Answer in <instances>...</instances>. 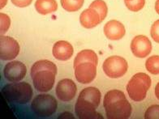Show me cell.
<instances>
[{"label":"cell","instance_id":"cell-1","mask_svg":"<svg viewBox=\"0 0 159 119\" xmlns=\"http://www.w3.org/2000/svg\"><path fill=\"white\" fill-rule=\"evenodd\" d=\"M58 72L56 65L49 60L36 62L30 71L34 88L38 92H46L52 89Z\"/></svg>","mask_w":159,"mask_h":119},{"label":"cell","instance_id":"cell-2","mask_svg":"<svg viewBox=\"0 0 159 119\" xmlns=\"http://www.w3.org/2000/svg\"><path fill=\"white\" fill-rule=\"evenodd\" d=\"M103 106L107 118H128L132 113V105L126 99L125 94L117 89L111 90L106 93Z\"/></svg>","mask_w":159,"mask_h":119},{"label":"cell","instance_id":"cell-3","mask_svg":"<svg viewBox=\"0 0 159 119\" xmlns=\"http://www.w3.org/2000/svg\"><path fill=\"white\" fill-rule=\"evenodd\" d=\"M2 96L9 103L18 104H27L33 97V89L26 82H14L2 88Z\"/></svg>","mask_w":159,"mask_h":119},{"label":"cell","instance_id":"cell-4","mask_svg":"<svg viewBox=\"0 0 159 119\" xmlns=\"http://www.w3.org/2000/svg\"><path fill=\"white\" fill-rule=\"evenodd\" d=\"M151 86V79L143 72L135 74L127 84L128 96L134 101H141L146 97L148 90Z\"/></svg>","mask_w":159,"mask_h":119},{"label":"cell","instance_id":"cell-5","mask_svg":"<svg viewBox=\"0 0 159 119\" xmlns=\"http://www.w3.org/2000/svg\"><path fill=\"white\" fill-rule=\"evenodd\" d=\"M58 103L51 95L40 94L33 100L31 109L38 117H48L56 112Z\"/></svg>","mask_w":159,"mask_h":119},{"label":"cell","instance_id":"cell-6","mask_svg":"<svg viewBox=\"0 0 159 119\" xmlns=\"http://www.w3.org/2000/svg\"><path fill=\"white\" fill-rule=\"evenodd\" d=\"M102 69L109 78L118 79L124 76L128 71V64L122 57L111 56L104 61Z\"/></svg>","mask_w":159,"mask_h":119},{"label":"cell","instance_id":"cell-7","mask_svg":"<svg viewBox=\"0 0 159 119\" xmlns=\"http://www.w3.org/2000/svg\"><path fill=\"white\" fill-rule=\"evenodd\" d=\"M20 53V45L14 38L8 36L0 37V57L4 61L16 59Z\"/></svg>","mask_w":159,"mask_h":119},{"label":"cell","instance_id":"cell-8","mask_svg":"<svg viewBox=\"0 0 159 119\" xmlns=\"http://www.w3.org/2000/svg\"><path fill=\"white\" fill-rule=\"evenodd\" d=\"M97 66L95 63L86 62L74 67L75 79L83 84H89L94 80L97 75Z\"/></svg>","mask_w":159,"mask_h":119},{"label":"cell","instance_id":"cell-9","mask_svg":"<svg viewBox=\"0 0 159 119\" xmlns=\"http://www.w3.org/2000/svg\"><path fill=\"white\" fill-rule=\"evenodd\" d=\"M27 73L25 65L19 61H12L7 63L3 70L5 79L10 82H19L24 79Z\"/></svg>","mask_w":159,"mask_h":119},{"label":"cell","instance_id":"cell-10","mask_svg":"<svg viewBox=\"0 0 159 119\" xmlns=\"http://www.w3.org/2000/svg\"><path fill=\"white\" fill-rule=\"evenodd\" d=\"M96 107L93 103L83 99L77 98L75 105V114L80 119L103 118L100 113L96 111Z\"/></svg>","mask_w":159,"mask_h":119},{"label":"cell","instance_id":"cell-11","mask_svg":"<svg viewBox=\"0 0 159 119\" xmlns=\"http://www.w3.org/2000/svg\"><path fill=\"white\" fill-rule=\"evenodd\" d=\"M131 50L136 58L144 59L150 54L152 44L149 39L144 35L135 37L131 42Z\"/></svg>","mask_w":159,"mask_h":119},{"label":"cell","instance_id":"cell-12","mask_svg":"<svg viewBox=\"0 0 159 119\" xmlns=\"http://www.w3.org/2000/svg\"><path fill=\"white\" fill-rule=\"evenodd\" d=\"M77 87L73 80L63 79L56 86V96L62 101H70L75 96Z\"/></svg>","mask_w":159,"mask_h":119},{"label":"cell","instance_id":"cell-13","mask_svg":"<svg viewBox=\"0 0 159 119\" xmlns=\"http://www.w3.org/2000/svg\"><path fill=\"white\" fill-rule=\"evenodd\" d=\"M126 30L124 25L115 20L108 21L104 26V33L111 41H118L124 37Z\"/></svg>","mask_w":159,"mask_h":119},{"label":"cell","instance_id":"cell-14","mask_svg":"<svg viewBox=\"0 0 159 119\" xmlns=\"http://www.w3.org/2000/svg\"><path fill=\"white\" fill-rule=\"evenodd\" d=\"M73 47L69 42L66 41L57 42L52 49L53 55L59 61L69 60L73 55Z\"/></svg>","mask_w":159,"mask_h":119},{"label":"cell","instance_id":"cell-15","mask_svg":"<svg viewBox=\"0 0 159 119\" xmlns=\"http://www.w3.org/2000/svg\"><path fill=\"white\" fill-rule=\"evenodd\" d=\"M80 22L85 29H93L102 22L99 13L95 9L89 7L80 15Z\"/></svg>","mask_w":159,"mask_h":119},{"label":"cell","instance_id":"cell-16","mask_svg":"<svg viewBox=\"0 0 159 119\" xmlns=\"http://www.w3.org/2000/svg\"><path fill=\"white\" fill-rule=\"evenodd\" d=\"M101 92L94 87H89L83 89L80 93L78 98L83 99L93 103L96 107H98L101 102Z\"/></svg>","mask_w":159,"mask_h":119},{"label":"cell","instance_id":"cell-17","mask_svg":"<svg viewBox=\"0 0 159 119\" xmlns=\"http://www.w3.org/2000/svg\"><path fill=\"white\" fill-rule=\"evenodd\" d=\"M34 6L36 11L41 15L50 14L58 9V3L55 0H37Z\"/></svg>","mask_w":159,"mask_h":119},{"label":"cell","instance_id":"cell-18","mask_svg":"<svg viewBox=\"0 0 159 119\" xmlns=\"http://www.w3.org/2000/svg\"><path fill=\"white\" fill-rule=\"evenodd\" d=\"M86 62H90V63H95L96 65H98V58L93 50H84L78 53L76 57L74 59V67L80 64V63H86Z\"/></svg>","mask_w":159,"mask_h":119},{"label":"cell","instance_id":"cell-19","mask_svg":"<svg viewBox=\"0 0 159 119\" xmlns=\"http://www.w3.org/2000/svg\"><path fill=\"white\" fill-rule=\"evenodd\" d=\"M63 8L69 12L77 11L84 4V0H61Z\"/></svg>","mask_w":159,"mask_h":119},{"label":"cell","instance_id":"cell-20","mask_svg":"<svg viewBox=\"0 0 159 119\" xmlns=\"http://www.w3.org/2000/svg\"><path fill=\"white\" fill-rule=\"evenodd\" d=\"M89 7L95 9L99 13L102 22L106 19L107 12H108V8H107V3L103 0H95L90 4Z\"/></svg>","mask_w":159,"mask_h":119},{"label":"cell","instance_id":"cell-21","mask_svg":"<svg viewBox=\"0 0 159 119\" xmlns=\"http://www.w3.org/2000/svg\"><path fill=\"white\" fill-rule=\"evenodd\" d=\"M145 67L149 73L159 75V56L153 55L149 57L145 62Z\"/></svg>","mask_w":159,"mask_h":119},{"label":"cell","instance_id":"cell-22","mask_svg":"<svg viewBox=\"0 0 159 119\" xmlns=\"http://www.w3.org/2000/svg\"><path fill=\"white\" fill-rule=\"evenodd\" d=\"M124 3L128 8V10H130L131 11L137 12L144 7L145 0H132V1L124 0Z\"/></svg>","mask_w":159,"mask_h":119},{"label":"cell","instance_id":"cell-23","mask_svg":"<svg viewBox=\"0 0 159 119\" xmlns=\"http://www.w3.org/2000/svg\"><path fill=\"white\" fill-rule=\"evenodd\" d=\"M144 118L146 119H159V105L153 104L149 106L144 113Z\"/></svg>","mask_w":159,"mask_h":119},{"label":"cell","instance_id":"cell-24","mask_svg":"<svg viewBox=\"0 0 159 119\" xmlns=\"http://www.w3.org/2000/svg\"><path fill=\"white\" fill-rule=\"evenodd\" d=\"M0 19H1V33L3 34L7 33L10 28L11 19L8 15L4 13L0 14Z\"/></svg>","mask_w":159,"mask_h":119},{"label":"cell","instance_id":"cell-25","mask_svg":"<svg viewBox=\"0 0 159 119\" xmlns=\"http://www.w3.org/2000/svg\"><path fill=\"white\" fill-rule=\"evenodd\" d=\"M150 34L153 41L157 43H159V20L155 21L152 25Z\"/></svg>","mask_w":159,"mask_h":119},{"label":"cell","instance_id":"cell-26","mask_svg":"<svg viewBox=\"0 0 159 119\" xmlns=\"http://www.w3.org/2000/svg\"><path fill=\"white\" fill-rule=\"evenodd\" d=\"M33 0H11V2L18 7H26L30 6Z\"/></svg>","mask_w":159,"mask_h":119},{"label":"cell","instance_id":"cell-27","mask_svg":"<svg viewBox=\"0 0 159 119\" xmlns=\"http://www.w3.org/2000/svg\"><path fill=\"white\" fill-rule=\"evenodd\" d=\"M155 96H157V98L159 100V82L155 87Z\"/></svg>","mask_w":159,"mask_h":119},{"label":"cell","instance_id":"cell-28","mask_svg":"<svg viewBox=\"0 0 159 119\" xmlns=\"http://www.w3.org/2000/svg\"><path fill=\"white\" fill-rule=\"evenodd\" d=\"M155 11L159 15V0H157L155 2Z\"/></svg>","mask_w":159,"mask_h":119},{"label":"cell","instance_id":"cell-29","mask_svg":"<svg viewBox=\"0 0 159 119\" xmlns=\"http://www.w3.org/2000/svg\"><path fill=\"white\" fill-rule=\"evenodd\" d=\"M7 0H1V8H3L6 6Z\"/></svg>","mask_w":159,"mask_h":119},{"label":"cell","instance_id":"cell-30","mask_svg":"<svg viewBox=\"0 0 159 119\" xmlns=\"http://www.w3.org/2000/svg\"><path fill=\"white\" fill-rule=\"evenodd\" d=\"M127 1H132V0H127Z\"/></svg>","mask_w":159,"mask_h":119}]
</instances>
